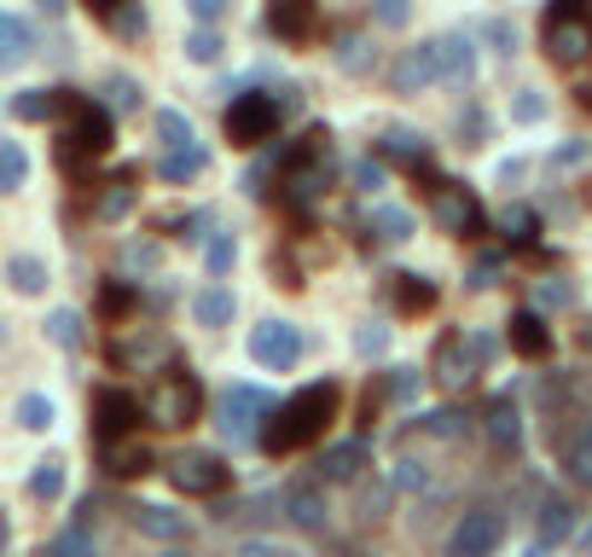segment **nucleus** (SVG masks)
I'll return each instance as SVG.
<instances>
[{
    "mask_svg": "<svg viewBox=\"0 0 592 557\" xmlns=\"http://www.w3.org/2000/svg\"><path fill=\"white\" fill-rule=\"evenodd\" d=\"M158 140L174 151V145H192V122L180 111H158Z\"/></svg>",
    "mask_w": 592,
    "mask_h": 557,
    "instance_id": "obj_39",
    "label": "nucleus"
},
{
    "mask_svg": "<svg viewBox=\"0 0 592 557\" xmlns=\"http://www.w3.org/2000/svg\"><path fill=\"white\" fill-rule=\"evenodd\" d=\"M592 53V23L586 18H546V59L552 64H581Z\"/></svg>",
    "mask_w": 592,
    "mask_h": 557,
    "instance_id": "obj_12",
    "label": "nucleus"
},
{
    "mask_svg": "<svg viewBox=\"0 0 592 557\" xmlns=\"http://www.w3.org/2000/svg\"><path fill=\"white\" fill-rule=\"evenodd\" d=\"M221 7H227V0H187V12H192V18L203 23V30H210V23L221 18Z\"/></svg>",
    "mask_w": 592,
    "mask_h": 557,
    "instance_id": "obj_50",
    "label": "nucleus"
},
{
    "mask_svg": "<svg viewBox=\"0 0 592 557\" xmlns=\"http://www.w3.org/2000/svg\"><path fill=\"white\" fill-rule=\"evenodd\" d=\"M552 18H586L592 23V0H552Z\"/></svg>",
    "mask_w": 592,
    "mask_h": 557,
    "instance_id": "obj_51",
    "label": "nucleus"
},
{
    "mask_svg": "<svg viewBox=\"0 0 592 557\" xmlns=\"http://www.w3.org/2000/svg\"><path fill=\"white\" fill-rule=\"evenodd\" d=\"M169 557H192V551H169Z\"/></svg>",
    "mask_w": 592,
    "mask_h": 557,
    "instance_id": "obj_58",
    "label": "nucleus"
},
{
    "mask_svg": "<svg viewBox=\"0 0 592 557\" xmlns=\"http://www.w3.org/2000/svg\"><path fill=\"white\" fill-rule=\"evenodd\" d=\"M169 483L180 494H192V499H215V494H227V483H233V465H227L221 453L192 447V453H174L169 459Z\"/></svg>",
    "mask_w": 592,
    "mask_h": 557,
    "instance_id": "obj_3",
    "label": "nucleus"
},
{
    "mask_svg": "<svg viewBox=\"0 0 592 557\" xmlns=\"http://www.w3.org/2000/svg\"><path fill=\"white\" fill-rule=\"evenodd\" d=\"M23 181H30V151L18 140H0V192H18Z\"/></svg>",
    "mask_w": 592,
    "mask_h": 557,
    "instance_id": "obj_30",
    "label": "nucleus"
},
{
    "mask_svg": "<svg viewBox=\"0 0 592 557\" xmlns=\"http://www.w3.org/2000/svg\"><path fill=\"white\" fill-rule=\"evenodd\" d=\"M424 429H430V436H459V429H465V418H459V413L448 407V413H430V418H424Z\"/></svg>",
    "mask_w": 592,
    "mask_h": 557,
    "instance_id": "obj_45",
    "label": "nucleus"
},
{
    "mask_svg": "<svg viewBox=\"0 0 592 557\" xmlns=\"http://www.w3.org/2000/svg\"><path fill=\"white\" fill-rule=\"evenodd\" d=\"M203 169H210V151H203L198 140H192V145H174V151H163V158H158V174H163L169 186H187V181H198Z\"/></svg>",
    "mask_w": 592,
    "mask_h": 557,
    "instance_id": "obj_19",
    "label": "nucleus"
},
{
    "mask_svg": "<svg viewBox=\"0 0 592 557\" xmlns=\"http://www.w3.org/2000/svg\"><path fill=\"white\" fill-rule=\"evenodd\" d=\"M88 7H93L99 18H106L117 36H140V30H146V12H140V0H88Z\"/></svg>",
    "mask_w": 592,
    "mask_h": 557,
    "instance_id": "obj_26",
    "label": "nucleus"
},
{
    "mask_svg": "<svg viewBox=\"0 0 592 557\" xmlns=\"http://www.w3.org/2000/svg\"><path fill=\"white\" fill-rule=\"evenodd\" d=\"M354 186H360V192L383 186V163H378V158H360V163H354Z\"/></svg>",
    "mask_w": 592,
    "mask_h": 557,
    "instance_id": "obj_44",
    "label": "nucleus"
},
{
    "mask_svg": "<svg viewBox=\"0 0 592 557\" xmlns=\"http://www.w3.org/2000/svg\"><path fill=\"white\" fill-rule=\"evenodd\" d=\"M372 226H378L383 244H407V239H413V215H407V210H372Z\"/></svg>",
    "mask_w": 592,
    "mask_h": 557,
    "instance_id": "obj_35",
    "label": "nucleus"
},
{
    "mask_svg": "<svg viewBox=\"0 0 592 557\" xmlns=\"http://www.w3.org/2000/svg\"><path fill=\"white\" fill-rule=\"evenodd\" d=\"M505 540V517L488 512V505H476V512L459 517V528L448 535V557H494Z\"/></svg>",
    "mask_w": 592,
    "mask_h": 557,
    "instance_id": "obj_7",
    "label": "nucleus"
},
{
    "mask_svg": "<svg viewBox=\"0 0 592 557\" xmlns=\"http://www.w3.org/2000/svg\"><path fill=\"white\" fill-rule=\"evenodd\" d=\"M268 413H273V401L255 389V384H233V389L221 395V429L233 442H250L255 436V418H268Z\"/></svg>",
    "mask_w": 592,
    "mask_h": 557,
    "instance_id": "obj_9",
    "label": "nucleus"
},
{
    "mask_svg": "<svg viewBox=\"0 0 592 557\" xmlns=\"http://www.w3.org/2000/svg\"><path fill=\"white\" fill-rule=\"evenodd\" d=\"M511 348H518L523 361H546L552 354V332H546V320H540L534 308L511 314Z\"/></svg>",
    "mask_w": 592,
    "mask_h": 557,
    "instance_id": "obj_18",
    "label": "nucleus"
},
{
    "mask_svg": "<svg viewBox=\"0 0 592 557\" xmlns=\"http://www.w3.org/2000/svg\"><path fill=\"white\" fill-rule=\"evenodd\" d=\"M250 361L268 366V372H291L302 361V332L291 320H262L250 332Z\"/></svg>",
    "mask_w": 592,
    "mask_h": 557,
    "instance_id": "obj_6",
    "label": "nucleus"
},
{
    "mask_svg": "<svg viewBox=\"0 0 592 557\" xmlns=\"http://www.w3.org/2000/svg\"><path fill=\"white\" fill-rule=\"evenodd\" d=\"M575 528V512H570V499H540V546H552V540H563Z\"/></svg>",
    "mask_w": 592,
    "mask_h": 557,
    "instance_id": "obj_28",
    "label": "nucleus"
},
{
    "mask_svg": "<svg viewBox=\"0 0 592 557\" xmlns=\"http://www.w3.org/2000/svg\"><path fill=\"white\" fill-rule=\"evenodd\" d=\"M122 256H128V262H134V267H158V250H151V244H128V250H122Z\"/></svg>",
    "mask_w": 592,
    "mask_h": 557,
    "instance_id": "obj_52",
    "label": "nucleus"
},
{
    "mask_svg": "<svg viewBox=\"0 0 592 557\" xmlns=\"http://www.w3.org/2000/svg\"><path fill=\"white\" fill-rule=\"evenodd\" d=\"M233 314H239V296L227 291V285H210V291H198V296H192V320H198V325H210V332L233 325Z\"/></svg>",
    "mask_w": 592,
    "mask_h": 557,
    "instance_id": "obj_22",
    "label": "nucleus"
},
{
    "mask_svg": "<svg viewBox=\"0 0 592 557\" xmlns=\"http://www.w3.org/2000/svg\"><path fill=\"white\" fill-rule=\"evenodd\" d=\"M488 442L494 447H518L523 442V418H518L511 401H494V413H488Z\"/></svg>",
    "mask_w": 592,
    "mask_h": 557,
    "instance_id": "obj_29",
    "label": "nucleus"
},
{
    "mask_svg": "<svg viewBox=\"0 0 592 557\" xmlns=\"http://www.w3.org/2000/svg\"><path fill=\"white\" fill-rule=\"evenodd\" d=\"M30 494H36V499H59V494H64V465H59V459H41L36 476H30Z\"/></svg>",
    "mask_w": 592,
    "mask_h": 557,
    "instance_id": "obj_36",
    "label": "nucleus"
},
{
    "mask_svg": "<svg viewBox=\"0 0 592 557\" xmlns=\"http://www.w3.org/2000/svg\"><path fill=\"white\" fill-rule=\"evenodd\" d=\"M233 557H297V551H285L279 540H244V546H233Z\"/></svg>",
    "mask_w": 592,
    "mask_h": 557,
    "instance_id": "obj_47",
    "label": "nucleus"
},
{
    "mask_svg": "<svg viewBox=\"0 0 592 557\" xmlns=\"http://www.w3.org/2000/svg\"><path fill=\"white\" fill-rule=\"evenodd\" d=\"M128 210H134V174H117V181L106 186V198L93 204V215L99 221H122Z\"/></svg>",
    "mask_w": 592,
    "mask_h": 557,
    "instance_id": "obj_31",
    "label": "nucleus"
},
{
    "mask_svg": "<svg viewBox=\"0 0 592 557\" xmlns=\"http://www.w3.org/2000/svg\"><path fill=\"white\" fill-rule=\"evenodd\" d=\"M7 278H12V291H18V296H41L53 273H47L41 256H12V262H7Z\"/></svg>",
    "mask_w": 592,
    "mask_h": 557,
    "instance_id": "obj_27",
    "label": "nucleus"
},
{
    "mask_svg": "<svg viewBox=\"0 0 592 557\" xmlns=\"http://www.w3.org/2000/svg\"><path fill=\"white\" fill-rule=\"evenodd\" d=\"M511 117H518V122H540V117H546V99H540V93H518Z\"/></svg>",
    "mask_w": 592,
    "mask_h": 557,
    "instance_id": "obj_46",
    "label": "nucleus"
},
{
    "mask_svg": "<svg viewBox=\"0 0 592 557\" xmlns=\"http://www.w3.org/2000/svg\"><path fill=\"white\" fill-rule=\"evenodd\" d=\"M59 111H76V93L70 88H30V93L12 99V117H23V122H47V117H59Z\"/></svg>",
    "mask_w": 592,
    "mask_h": 557,
    "instance_id": "obj_17",
    "label": "nucleus"
},
{
    "mask_svg": "<svg viewBox=\"0 0 592 557\" xmlns=\"http://www.w3.org/2000/svg\"><path fill=\"white\" fill-rule=\"evenodd\" d=\"M47 337H53L59 348H76V343H82V314H76V308H59L53 320H47Z\"/></svg>",
    "mask_w": 592,
    "mask_h": 557,
    "instance_id": "obj_37",
    "label": "nucleus"
},
{
    "mask_svg": "<svg viewBox=\"0 0 592 557\" xmlns=\"http://www.w3.org/2000/svg\"><path fill=\"white\" fill-rule=\"evenodd\" d=\"M279 99L273 93H239L233 105H227V140L233 145H262L279 134Z\"/></svg>",
    "mask_w": 592,
    "mask_h": 557,
    "instance_id": "obj_5",
    "label": "nucleus"
},
{
    "mask_svg": "<svg viewBox=\"0 0 592 557\" xmlns=\"http://www.w3.org/2000/svg\"><path fill=\"white\" fill-rule=\"evenodd\" d=\"M128 523H134L146 540H158V546H180V540H187V528H192L187 512H174V505H134Z\"/></svg>",
    "mask_w": 592,
    "mask_h": 557,
    "instance_id": "obj_14",
    "label": "nucleus"
},
{
    "mask_svg": "<svg viewBox=\"0 0 592 557\" xmlns=\"http://www.w3.org/2000/svg\"><path fill=\"white\" fill-rule=\"evenodd\" d=\"M187 59H192V64H215V59H221V36H215V30H192V36H187Z\"/></svg>",
    "mask_w": 592,
    "mask_h": 557,
    "instance_id": "obj_41",
    "label": "nucleus"
},
{
    "mask_svg": "<svg viewBox=\"0 0 592 557\" xmlns=\"http://www.w3.org/2000/svg\"><path fill=\"white\" fill-rule=\"evenodd\" d=\"M419 395V372H395L390 377V401H413Z\"/></svg>",
    "mask_w": 592,
    "mask_h": 557,
    "instance_id": "obj_49",
    "label": "nucleus"
},
{
    "mask_svg": "<svg viewBox=\"0 0 592 557\" xmlns=\"http://www.w3.org/2000/svg\"><path fill=\"white\" fill-rule=\"evenodd\" d=\"M383 343H390V332H378V325H360V332H354L360 354H383Z\"/></svg>",
    "mask_w": 592,
    "mask_h": 557,
    "instance_id": "obj_48",
    "label": "nucleus"
},
{
    "mask_svg": "<svg viewBox=\"0 0 592 557\" xmlns=\"http://www.w3.org/2000/svg\"><path fill=\"white\" fill-rule=\"evenodd\" d=\"M383 158H395L407 169H424L430 163V145H424V134H390V140H383Z\"/></svg>",
    "mask_w": 592,
    "mask_h": 557,
    "instance_id": "obj_32",
    "label": "nucleus"
},
{
    "mask_svg": "<svg viewBox=\"0 0 592 557\" xmlns=\"http://www.w3.org/2000/svg\"><path fill=\"white\" fill-rule=\"evenodd\" d=\"M435 221H442V233H453V239H476L482 233V204L465 186L435 181Z\"/></svg>",
    "mask_w": 592,
    "mask_h": 557,
    "instance_id": "obj_10",
    "label": "nucleus"
},
{
    "mask_svg": "<svg viewBox=\"0 0 592 557\" xmlns=\"http://www.w3.org/2000/svg\"><path fill=\"white\" fill-rule=\"evenodd\" d=\"M586 546H592V535H586Z\"/></svg>",
    "mask_w": 592,
    "mask_h": 557,
    "instance_id": "obj_59",
    "label": "nucleus"
},
{
    "mask_svg": "<svg viewBox=\"0 0 592 557\" xmlns=\"http://www.w3.org/2000/svg\"><path fill=\"white\" fill-rule=\"evenodd\" d=\"M494 273H500V262H494V256L476 262V267H471V285H494Z\"/></svg>",
    "mask_w": 592,
    "mask_h": 557,
    "instance_id": "obj_54",
    "label": "nucleus"
},
{
    "mask_svg": "<svg viewBox=\"0 0 592 557\" xmlns=\"http://www.w3.org/2000/svg\"><path fill=\"white\" fill-rule=\"evenodd\" d=\"M563 470H570L581 488H592V424H586L581 436L570 442V453H563Z\"/></svg>",
    "mask_w": 592,
    "mask_h": 557,
    "instance_id": "obj_34",
    "label": "nucleus"
},
{
    "mask_svg": "<svg viewBox=\"0 0 592 557\" xmlns=\"http://www.w3.org/2000/svg\"><path fill=\"white\" fill-rule=\"evenodd\" d=\"M117 145V129H111V111L106 105H88V99H76L70 111V134H64V169H76V158H106Z\"/></svg>",
    "mask_w": 592,
    "mask_h": 557,
    "instance_id": "obj_4",
    "label": "nucleus"
},
{
    "mask_svg": "<svg viewBox=\"0 0 592 557\" xmlns=\"http://www.w3.org/2000/svg\"><path fill=\"white\" fill-rule=\"evenodd\" d=\"M99 465H106V476H117V483H134V476H146L151 465V447H140V442H106L99 447Z\"/></svg>",
    "mask_w": 592,
    "mask_h": 557,
    "instance_id": "obj_16",
    "label": "nucleus"
},
{
    "mask_svg": "<svg viewBox=\"0 0 592 557\" xmlns=\"http://www.w3.org/2000/svg\"><path fill=\"white\" fill-rule=\"evenodd\" d=\"M505 239H518V244H529L534 233H540V221H534V210H505Z\"/></svg>",
    "mask_w": 592,
    "mask_h": 557,
    "instance_id": "obj_42",
    "label": "nucleus"
},
{
    "mask_svg": "<svg viewBox=\"0 0 592 557\" xmlns=\"http://www.w3.org/2000/svg\"><path fill=\"white\" fill-rule=\"evenodd\" d=\"M7 540H12V528H7V517H0V551H7Z\"/></svg>",
    "mask_w": 592,
    "mask_h": 557,
    "instance_id": "obj_56",
    "label": "nucleus"
},
{
    "mask_svg": "<svg viewBox=\"0 0 592 557\" xmlns=\"http://www.w3.org/2000/svg\"><path fill=\"white\" fill-rule=\"evenodd\" d=\"M134 424H140V401L128 395V389H99V395H93L88 429H93L99 447H106V442H128V436H134Z\"/></svg>",
    "mask_w": 592,
    "mask_h": 557,
    "instance_id": "obj_8",
    "label": "nucleus"
},
{
    "mask_svg": "<svg viewBox=\"0 0 592 557\" xmlns=\"http://www.w3.org/2000/svg\"><path fill=\"white\" fill-rule=\"evenodd\" d=\"M338 407H343V389H338V384H308V389H297L279 413H268V424L255 429V442H262L273 459L302 453V447H314L325 429H331Z\"/></svg>",
    "mask_w": 592,
    "mask_h": 557,
    "instance_id": "obj_1",
    "label": "nucleus"
},
{
    "mask_svg": "<svg viewBox=\"0 0 592 557\" xmlns=\"http://www.w3.org/2000/svg\"><path fill=\"white\" fill-rule=\"evenodd\" d=\"M435 64H442V82H465V75L476 70L471 36H442V41H435Z\"/></svg>",
    "mask_w": 592,
    "mask_h": 557,
    "instance_id": "obj_23",
    "label": "nucleus"
},
{
    "mask_svg": "<svg viewBox=\"0 0 592 557\" xmlns=\"http://www.w3.org/2000/svg\"><path fill=\"white\" fill-rule=\"evenodd\" d=\"M291 523H302V528H325V499L314 494V488H291Z\"/></svg>",
    "mask_w": 592,
    "mask_h": 557,
    "instance_id": "obj_33",
    "label": "nucleus"
},
{
    "mask_svg": "<svg viewBox=\"0 0 592 557\" xmlns=\"http://www.w3.org/2000/svg\"><path fill=\"white\" fill-rule=\"evenodd\" d=\"M134 308H140V291L128 285V278H106V291H99V320H106V325H122Z\"/></svg>",
    "mask_w": 592,
    "mask_h": 557,
    "instance_id": "obj_24",
    "label": "nucleus"
},
{
    "mask_svg": "<svg viewBox=\"0 0 592 557\" xmlns=\"http://www.w3.org/2000/svg\"><path fill=\"white\" fill-rule=\"evenodd\" d=\"M407 18H413V0H372V23L383 30H407Z\"/></svg>",
    "mask_w": 592,
    "mask_h": 557,
    "instance_id": "obj_40",
    "label": "nucleus"
},
{
    "mask_svg": "<svg viewBox=\"0 0 592 557\" xmlns=\"http://www.w3.org/2000/svg\"><path fill=\"white\" fill-rule=\"evenodd\" d=\"M268 30L291 47H308L320 36V0H268Z\"/></svg>",
    "mask_w": 592,
    "mask_h": 557,
    "instance_id": "obj_11",
    "label": "nucleus"
},
{
    "mask_svg": "<svg viewBox=\"0 0 592 557\" xmlns=\"http://www.w3.org/2000/svg\"><path fill=\"white\" fill-rule=\"evenodd\" d=\"M233 256H239V244L233 239H210V273H227V267H233Z\"/></svg>",
    "mask_w": 592,
    "mask_h": 557,
    "instance_id": "obj_43",
    "label": "nucleus"
},
{
    "mask_svg": "<svg viewBox=\"0 0 592 557\" xmlns=\"http://www.w3.org/2000/svg\"><path fill=\"white\" fill-rule=\"evenodd\" d=\"M360 465H367V442H343L320 459V476L325 483H349V476H360Z\"/></svg>",
    "mask_w": 592,
    "mask_h": 557,
    "instance_id": "obj_25",
    "label": "nucleus"
},
{
    "mask_svg": "<svg viewBox=\"0 0 592 557\" xmlns=\"http://www.w3.org/2000/svg\"><path fill=\"white\" fill-rule=\"evenodd\" d=\"M540 302H552V308H558V302H570V285H558V278H546V285H540Z\"/></svg>",
    "mask_w": 592,
    "mask_h": 557,
    "instance_id": "obj_55",
    "label": "nucleus"
},
{
    "mask_svg": "<svg viewBox=\"0 0 592 557\" xmlns=\"http://www.w3.org/2000/svg\"><path fill=\"white\" fill-rule=\"evenodd\" d=\"M430 82H442V64H435V41L407 47V53L390 64V88H395V93H419V88H430Z\"/></svg>",
    "mask_w": 592,
    "mask_h": 557,
    "instance_id": "obj_13",
    "label": "nucleus"
},
{
    "mask_svg": "<svg viewBox=\"0 0 592 557\" xmlns=\"http://www.w3.org/2000/svg\"><path fill=\"white\" fill-rule=\"evenodd\" d=\"M390 291H395V314H407V320L435 308V285H430L424 273H395V278H390Z\"/></svg>",
    "mask_w": 592,
    "mask_h": 557,
    "instance_id": "obj_21",
    "label": "nucleus"
},
{
    "mask_svg": "<svg viewBox=\"0 0 592 557\" xmlns=\"http://www.w3.org/2000/svg\"><path fill=\"white\" fill-rule=\"evenodd\" d=\"M111 93H117V105H140V88H134V82H122V75L111 82Z\"/></svg>",
    "mask_w": 592,
    "mask_h": 557,
    "instance_id": "obj_53",
    "label": "nucleus"
},
{
    "mask_svg": "<svg viewBox=\"0 0 592 557\" xmlns=\"http://www.w3.org/2000/svg\"><path fill=\"white\" fill-rule=\"evenodd\" d=\"M106 361L117 366V372H146L151 361H169V337H158V332H140V337H117L111 348H106Z\"/></svg>",
    "mask_w": 592,
    "mask_h": 557,
    "instance_id": "obj_15",
    "label": "nucleus"
},
{
    "mask_svg": "<svg viewBox=\"0 0 592 557\" xmlns=\"http://www.w3.org/2000/svg\"><path fill=\"white\" fill-rule=\"evenodd\" d=\"M575 99H581V105H586V111H592V88H581V93H575Z\"/></svg>",
    "mask_w": 592,
    "mask_h": 557,
    "instance_id": "obj_57",
    "label": "nucleus"
},
{
    "mask_svg": "<svg viewBox=\"0 0 592 557\" xmlns=\"http://www.w3.org/2000/svg\"><path fill=\"white\" fill-rule=\"evenodd\" d=\"M18 424L23 429H53V401H47V395H23L18 401Z\"/></svg>",
    "mask_w": 592,
    "mask_h": 557,
    "instance_id": "obj_38",
    "label": "nucleus"
},
{
    "mask_svg": "<svg viewBox=\"0 0 592 557\" xmlns=\"http://www.w3.org/2000/svg\"><path fill=\"white\" fill-rule=\"evenodd\" d=\"M36 53V36L30 23H23L18 12H0V70H18L23 59Z\"/></svg>",
    "mask_w": 592,
    "mask_h": 557,
    "instance_id": "obj_20",
    "label": "nucleus"
},
{
    "mask_svg": "<svg viewBox=\"0 0 592 557\" xmlns=\"http://www.w3.org/2000/svg\"><path fill=\"white\" fill-rule=\"evenodd\" d=\"M146 413H151V424H163V429H180V424H198V413H203V384L192 372H180V366H169V377L158 389H151V401H146Z\"/></svg>",
    "mask_w": 592,
    "mask_h": 557,
    "instance_id": "obj_2",
    "label": "nucleus"
}]
</instances>
